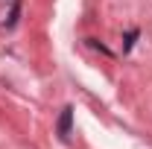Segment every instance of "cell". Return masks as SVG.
I'll list each match as a JSON object with an SVG mask.
<instances>
[{"label": "cell", "mask_w": 152, "mask_h": 149, "mask_svg": "<svg viewBox=\"0 0 152 149\" xmlns=\"http://www.w3.org/2000/svg\"><path fill=\"white\" fill-rule=\"evenodd\" d=\"M70 129H73V105H64L61 114H58V137L67 140L70 137Z\"/></svg>", "instance_id": "6da1fadb"}]
</instances>
